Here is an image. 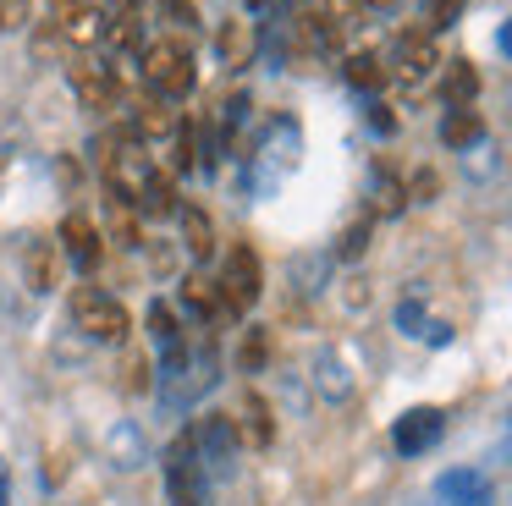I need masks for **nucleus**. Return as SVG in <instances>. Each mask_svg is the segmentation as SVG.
Wrapping results in <instances>:
<instances>
[{"mask_svg":"<svg viewBox=\"0 0 512 506\" xmlns=\"http://www.w3.org/2000/svg\"><path fill=\"white\" fill-rule=\"evenodd\" d=\"M78 11H89V0H56V17H50V28H67Z\"/></svg>","mask_w":512,"mask_h":506,"instance_id":"32","label":"nucleus"},{"mask_svg":"<svg viewBox=\"0 0 512 506\" xmlns=\"http://www.w3.org/2000/svg\"><path fill=\"white\" fill-rule=\"evenodd\" d=\"M435 187H441V182H435V171H419L408 182V198H419V204H424V198H435Z\"/></svg>","mask_w":512,"mask_h":506,"instance_id":"33","label":"nucleus"},{"mask_svg":"<svg viewBox=\"0 0 512 506\" xmlns=\"http://www.w3.org/2000/svg\"><path fill=\"white\" fill-rule=\"evenodd\" d=\"M111 242L116 248H138V242H144V226H138V215L122 198H111Z\"/></svg>","mask_w":512,"mask_h":506,"instance_id":"24","label":"nucleus"},{"mask_svg":"<svg viewBox=\"0 0 512 506\" xmlns=\"http://www.w3.org/2000/svg\"><path fill=\"white\" fill-rule=\"evenodd\" d=\"M23 281L34 286V292H56V281H61V248L56 242H28L23 248Z\"/></svg>","mask_w":512,"mask_h":506,"instance_id":"12","label":"nucleus"},{"mask_svg":"<svg viewBox=\"0 0 512 506\" xmlns=\"http://www.w3.org/2000/svg\"><path fill=\"white\" fill-rule=\"evenodd\" d=\"M364 248H369V220H358V226H347V231H342V242H336V253H342V259H358Z\"/></svg>","mask_w":512,"mask_h":506,"instance_id":"31","label":"nucleus"},{"mask_svg":"<svg viewBox=\"0 0 512 506\" xmlns=\"http://www.w3.org/2000/svg\"><path fill=\"white\" fill-rule=\"evenodd\" d=\"M160 17H166V33H171V39H188V33H199V11H193V0H160Z\"/></svg>","mask_w":512,"mask_h":506,"instance_id":"25","label":"nucleus"},{"mask_svg":"<svg viewBox=\"0 0 512 506\" xmlns=\"http://www.w3.org/2000/svg\"><path fill=\"white\" fill-rule=\"evenodd\" d=\"M441 66V55H435V33L424 28H402L397 44H391V77H402V83H424V77Z\"/></svg>","mask_w":512,"mask_h":506,"instance_id":"5","label":"nucleus"},{"mask_svg":"<svg viewBox=\"0 0 512 506\" xmlns=\"http://www.w3.org/2000/svg\"><path fill=\"white\" fill-rule=\"evenodd\" d=\"M105 39H111L116 50H133V44L144 39V22H138L133 0H122V6L111 11V22H105Z\"/></svg>","mask_w":512,"mask_h":506,"instance_id":"20","label":"nucleus"},{"mask_svg":"<svg viewBox=\"0 0 512 506\" xmlns=\"http://www.w3.org/2000/svg\"><path fill=\"white\" fill-rule=\"evenodd\" d=\"M265 358H270V336L265 330H248V341H243V374H254V369H265Z\"/></svg>","mask_w":512,"mask_h":506,"instance_id":"28","label":"nucleus"},{"mask_svg":"<svg viewBox=\"0 0 512 506\" xmlns=\"http://www.w3.org/2000/svg\"><path fill=\"white\" fill-rule=\"evenodd\" d=\"M369 127H375V132H397V116H391L386 105H369Z\"/></svg>","mask_w":512,"mask_h":506,"instance_id":"34","label":"nucleus"},{"mask_svg":"<svg viewBox=\"0 0 512 506\" xmlns=\"http://www.w3.org/2000/svg\"><path fill=\"white\" fill-rule=\"evenodd\" d=\"M441 435H446V413H441V407H408V413L391 424V446H397L402 457H424Z\"/></svg>","mask_w":512,"mask_h":506,"instance_id":"6","label":"nucleus"},{"mask_svg":"<svg viewBox=\"0 0 512 506\" xmlns=\"http://www.w3.org/2000/svg\"><path fill=\"white\" fill-rule=\"evenodd\" d=\"M441 94H446V105H474L479 66L474 61H452V66H446V77H441Z\"/></svg>","mask_w":512,"mask_h":506,"instance_id":"17","label":"nucleus"},{"mask_svg":"<svg viewBox=\"0 0 512 506\" xmlns=\"http://www.w3.org/2000/svg\"><path fill=\"white\" fill-rule=\"evenodd\" d=\"M243 435H248V446H270L276 440V418H270L265 396H248L243 402Z\"/></svg>","mask_w":512,"mask_h":506,"instance_id":"19","label":"nucleus"},{"mask_svg":"<svg viewBox=\"0 0 512 506\" xmlns=\"http://www.w3.org/2000/svg\"><path fill=\"white\" fill-rule=\"evenodd\" d=\"M215 55H221L226 66H248V61H254V55H259L254 22H243V17L221 22V28H215Z\"/></svg>","mask_w":512,"mask_h":506,"instance_id":"11","label":"nucleus"},{"mask_svg":"<svg viewBox=\"0 0 512 506\" xmlns=\"http://www.w3.org/2000/svg\"><path fill=\"white\" fill-rule=\"evenodd\" d=\"M463 6H468V0H424V33L452 28V22L463 17Z\"/></svg>","mask_w":512,"mask_h":506,"instance_id":"27","label":"nucleus"},{"mask_svg":"<svg viewBox=\"0 0 512 506\" xmlns=\"http://www.w3.org/2000/svg\"><path fill=\"white\" fill-rule=\"evenodd\" d=\"M215 292H221V308L232 319L259 303V292H265V264H259V253L248 248V242H232V248H226V264H221V275H215Z\"/></svg>","mask_w":512,"mask_h":506,"instance_id":"2","label":"nucleus"},{"mask_svg":"<svg viewBox=\"0 0 512 506\" xmlns=\"http://www.w3.org/2000/svg\"><path fill=\"white\" fill-rule=\"evenodd\" d=\"M182 303H188L199 319H210V325H215V319H232V314L221 308V292H215V281H210V275H199V270L182 281Z\"/></svg>","mask_w":512,"mask_h":506,"instance_id":"16","label":"nucleus"},{"mask_svg":"<svg viewBox=\"0 0 512 506\" xmlns=\"http://www.w3.org/2000/svg\"><path fill=\"white\" fill-rule=\"evenodd\" d=\"M501 457L512 462V418H507V440H501Z\"/></svg>","mask_w":512,"mask_h":506,"instance_id":"37","label":"nucleus"},{"mask_svg":"<svg viewBox=\"0 0 512 506\" xmlns=\"http://www.w3.org/2000/svg\"><path fill=\"white\" fill-rule=\"evenodd\" d=\"M138 72H144V88H149V94L166 99V105L188 94L193 77H199V72H193V50H188V39H171V33H166V39H155L144 55H138Z\"/></svg>","mask_w":512,"mask_h":506,"instance_id":"1","label":"nucleus"},{"mask_svg":"<svg viewBox=\"0 0 512 506\" xmlns=\"http://www.w3.org/2000/svg\"><path fill=\"white\" fill-rule=\"evenodd\" d=\"M342 72H347V83H353V88H380V83H386V66H380V55H347V66H342Z\"/></svg>","mask_w":512,"mask_h":506,"instance_id":"26","label":"nucleus"},{"mask_svg":"<svg viewBox=\"0 0 512 506\" xmlns=\"http://www.w3.org/2000/svg\"><path fill=\"white\" fill-rule=\"evenodd\" d=\"M45 479H50V484H61V479H67V451H50V468H45Z\"/></svg>","mask_w":512,"mask_h":506,"instance_id":"35","label":"nucleus"},{"mask_svg":"<svg viewBox=\"0 0 512 506\" xmlns=\"http://www.w3.org/2000/svg\"><path fill=\"white\" fill-rule=\"evenodd\" d=\"M105 22H111V17L89 6V11H78V17L61 28V39H67V44H100V39H105Z\"/></svg>","mask_w":512,"mask_h":506,"instance_id":"22","label":"nucleus"},{"mask_svg":"<svg viewBox=\"0 0 512 506\" xmlns=\"http://www.w3.org/2000/svg\"><path fill=\"white\" fill-rule=\"evenodd\" d=\"M23 22H34V0H0V33H17Z\"/></svg>","mask_w":512,"mask_h":506,"instance_id":"29","label":"nucleus"},{"mask_svg":"<svg viewBox=\"0 0 512 506\" xmlns=\"http://www.w3.org/2000/svg\"><path fill=\"white\" fill-rule=\"evenodd\" d=\"M177 215H182V242H188L193 259H199V264H204V259H215V220L204 215L199 204H182Z\"/></svg>","mask_w":512,"mask_h":506,"instance_id":"14","label":"nucleus"},{"mask_svg":"<svg viewBox=\"0 0 512 506\" xmlns=\"http://www.w3.org/2000/svg\"><path fill=\"white\" fill-rule=\"evenodd\" d=\"M193 451H199V462L232 468V457H237V424H232L226 413L199 418V429H193Z\"/></svg>","mask_w":512,"mask_h":506,"instance_id":"9","label":"nucleus"},{"mask_svg":"<svg viewBox=\"0 0 512 506\" xmlns=\"http://www.w3.org/2000/svg\"><path fill=\"white\" fill-rule=\"evenodd\" d=\"M122 385L127 391H149V358L144 352H127L122 358Z\"/></svg>","mask_w":512,"mask_h":506,"instance_id":"30","label":"nucleus"},{"mask_svg":"<svg viewBox=\"0 0 512 506\" xmlns=\"http://www.w3.org/2000/svg\"><path fill=\"white\" fill-rule=\"evenodd\" d=\"M435 490H441L446 506H490V479L479 468H452L435 479Z\"/></svg>","mask_w":512,"mask_h":506,"instance_id":"10","label":"nucleus"},{"mask_svg":"<svg viewBox=\"0 0 512 506\" xmlns=\"http://www.w3.org/2000/svg\"><path fill=\"white\" fill-rule=\"evenodd\" d=\"M138 204H144V215H171V209H182L177 204V187H171L166 171H149V182L138 187Z\"/></svg>","mask_w":512,"mask_h":506,"instance_id":"18","label":"nucleus"},{"mask_svg":"<svg viewBox=\"0 0 512 506\" xmlns=\"http://www.w3.org/2000/svg\"><path fill=\"white\" fill-rule=\"evenodd\" d=\"M72 325L89 341H127L133 319H127V308L116 303L111 292H100V286H72Z\"/></svg>","mask_w":512,"mask_h":506,"instance_id":"3","label":"nucleus"},{"mask_svg":"<svg viewBox=\"0 0 512 506\" xmlns=\"http://www.w3.org/2000/svg\"><path fill=\"white\" fill-rule=\"evenodd\" d=\"M479 138H485L479 110L474 105H446V116H441V143L446 149H474Z\"/></svg>","mask_w":512,"mask_h":506,"instance_id":"13","label":"nucleus"},{"mask_svg":"<svg viewBox=\"0 0 512 506\" xmlns=\"http://www.w3.org/2000/svg\"><path fill=\"white\" fill-rule=\"evenodd\" d=\"M166 501L171 506H204V462L193 451V435H177L166 451Z\"/></svg>","mask_w":512,"mask_h":506,"instance_id":"4","label":"nucleus"},{"mask_svg":"<svg viewBox=\"0 0 512 506\" xmlns=\"http://www.w3.org/2000/svg\"><path fill=\"white\" fill-rule=\"evenodd\" d=\"M0 506H6V484H0Z\"/></svg>","mask_w":512,"mask_h":506,"instance_id":"38","label":"nucleus"},{"mask_svg":"<svg viewBox=\"0 0 512 506\" xmlns=\"http://www.w3.org/2000/svg\"><path fill=\"white\" fill-rule=\"evenodd\" d=\"M149 336L160 341V347H182V319H177V308L166 303V297H155V303H149Z\"/></svg>","mask_w":512,"mask_h":506,"instance_id":"21","label":"nucleus"},{"mask_svg":"<svg viewBox=\"0 0 512 506\" xmlns=\"http://www.w3.org/2000/svg\"><path fill=\"white\" fill-rule=\"evenodd\" d=\"M171 171H193L199 165V132H193V121H177V132H171Z\"/></svg>","mask_w":512,"mask_h":506,"instance_id":"23","label":"nucleus"},{"mask_svg":"<svg viewBox=\"0 0 512 506\" xmlns=\"http://www.w3.org/2000/svg\"><path fill=\"white\" fill-rule=\"evenodd\" d=\"M496 44H501V55L512 61V22H501V39H496Z\"/></svg>","mask_w":512,"mask_h":506,"instance_id":"36","label":"nucleus"},{"mask_svg":"<svg viewBox=\"0 0 512 506\" xmlns=\"http://www.w3.org/2000/svg\"><path fill=\"white\" fill-rule=\"evenodd\" d=\"M61 253H67L78 270H100V259H105V231L94 226L89 215H78V209H72V215L61 220Z\"/></svg>","mask_w":512,"mask_h":506,"instance_id":"8","label":"nucleus"},{"mask_svg":"<svg viewBox=\"0 0 512 506\" xmlns=\"http://www.w3.org/2000/svg\"><path fill=\"white\" fill-rule=\"evenodd\" d=\"M171 132H177V116L166 110V99H138V110H133V138H155V143H166Z\"/></svg>","mask_w":512,"mask_h":506,"instance_id":"15","label":"nucleus"},{"mask_svg":"<svg viewBox=\"0 0 512 506\" xmlns=\"http://www.w3.org/2000/svg\"><path fill=\"white\" fill-rule=\"evenodd\" d=\"M67 83L72 94H78L83 110H94V116H105V110H116V77L105 72L100 61H89V55H78V61L67 66Z\"/></svg>","mask_w":512,"mask_h":506,"instance_id":"7","label":"nucleus"}]
</instances>
